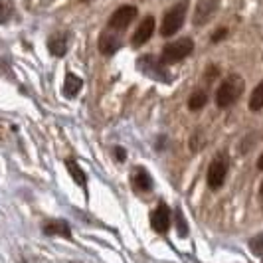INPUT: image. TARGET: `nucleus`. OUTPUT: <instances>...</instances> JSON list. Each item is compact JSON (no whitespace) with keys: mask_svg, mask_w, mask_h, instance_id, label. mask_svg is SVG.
Instances as JSON below:
<instances>
[{"mask_svg":"<svg viewBox=\"0 0 263 263\" xmlns=\"http://www.w3.org/2000/svg\"><path fill=\"white\" fill-rule=\"evenodd\" d=\"M246 89V83H243V78L237 76V73H232L230 78H226L220 87L216 89V105L220 109H226V107L234 105L237 99L241 97V93Z\"/></svg>","mask_w":263,"mask_h":263,"instance_id":"f257e3e1","label":"nucleus"},{"mask_svg":"<svg viewBox=\"0 0 263 263\" xmlns=\"http://www.w3.org/2000/svg\"><path fill=\"white\" fill-rule=\"evenodd\" d=\"M192 52H194V42H192V38L174 40V42H168V44L162 48L160 62H162L164 66L178 64V62H182L184 58H188Z\"/></svg>","mask_w":263,"mask_h":263,"instance_id":"f03ea898","label":"nucleus"},{"mask_svg":"<svg viewBox=\"0 0 263 263\" xmlns=\"http://www.w3.org/2000/svg\"><path fill=\"white\" fill-rule=\"evenodd\" d=\"M186 10H188V2L182 0V2H176L172 8H168L164 12V18H162V26H160V34L164 38H171L174 36L186 20Z\"/></svg>","mask_w":263,"mask_h":263,"instance_id":"7ed1b4c3","label":"nucleus"},{"mask_svg":"<svg viewBox=\"0 0 263 263\" xmlns=\"http://www.w3.org/2000/svg\"><path fill=\"white\" fill-rule=\"evenodd\" d=\"M228 171H230V157H228L226 151H222L220 155H216V158H212L210 166H208L206 180H208L210 190H220L224 186Z\"/></svg>","mask_w":263,"mask_h":263,"instance_id":"20e7f679","label":"nucleus"},{"mask_svg":"<svg viewBox=\"0 0 263 263\" xmlns=\"http://www.w3.org/2000/svg\"><path fill=\"white\" fill-rule=\"evenodd\" d=\"M137 69L141 73H145L146 78L160 81V83H168L171 81L166 66L160 62V58H155V55H141L137 60Z\"/></svg>","mask_w":263,"mask_h":263,"instance_id":"39448f33","label":"nucleus"},{"mask_svg":"<svg viewBox=\"0 0 263 263\" xmlns=\"http://www.w3.org/2000/svg\"><path fill=\"white\" fill-rule=\"evenodd\" d=\"M137 6H131V4H127V6H121L117 8L115 12L111 14V18H109V22H107V28L109 30H115V32H123V30H127V28L133 24V20L137 18Z\"/></svg>","mask_w":263,"mask_h":263,"instance_id":"423d86ee","label":"nucleus"},{"mask_svg":"<svg viewBox=\"0 0 263 263\" xmlns=\"http://www.w3.org/2000/svg\"><path fill=\"white\" fill-rule=\"evenodd\" d=\"M220 8V0H198L196 10L192 16V24L194 26H206L214 18V14Z\"/></svg>","mask_w":263,"mask_h":263,"instance_id":"0eeeda50","label":"nucleus"},{"mask_svg":"<svg viewBox=\"0 0 263 263\" xmlns=\"http://www.w3.org/2000/svg\"><path fill=\"white\" fill-rule=\"evenodd\" d=\"M172 212L168 210V206L164 202H160L157 208L151 214V226L157 234H166L168 232V226H171Z\"/></svg>","mask_w":263,"mask_h":263,"instance_id":"6e6552de","label":"nucleus"},{"mask_svg":"<svg viewBox=\"0 0 263 263\" xmlns=\"http://www.w3.org/2000/svg\"><path fill=\"white\" fill-rule=\"evenodd\" d=\"M153 32H155V18H153V16H145V18L141 20V24L137 26V32L133 34L131 44L135 48L145 46L146 42L151 40V36H153Z\"/></svg>","mask_w":263,"mask_h":263,"instance_id":"1a4fd4ad","label":"nucleus"},{"mask_svg":"<svg viewBox=\"0 0 263 263\" xmlns=\"http://www.w3.org/2000/svg\"><path fill=\"white\" fill-rule=\"evenodd\" d=\"M121 48V36L115 30H103L99 36V52L103 55H113Z\"/></svg>","mask_w":263,"mask_h":263,"instance_id":"9d476101","label":"nucleus"},{"mask_svg":"<svg viewBox=\"0 0 263 263\" xmlns=\"http://www.w3.org/2000/svg\"><path fill=\"white\" fill-rule=\"evenodd\" d=\"M131 184H133V190L139 192V194L148 192V190H153V176L146 172V168L137 166L131 174Z\"/></svg>","mask_w":263,"mask_h":263,"instance_id":"9b49d317","label":"nucleus"},{"mask_svg":"<svg viewBox=\"0 0 263 263\" xmlns=\"http://www.w3.org/2000/svg\"><path fill=\"white\" fill-rule=\"evenodd\" d=\"M42 232H44V236H60L71 239V228L66 220H48L42 224Z\"/></svg>","mask_w":263,"mask_h":263,"instance_id":"f8f14e48","label":"nucleus"},{"mask_svg":"<svg viewBox=\"0 0 263 263\" xmlns=\"http://www.w3.org/2000/svg\"><path fill=\"white\" fill-rule=\"evenodd\" d=\"M67 40H69V34H66V32L52 34L48 38V50H50V53L55 55V58H64L67 53Z\"/></svg>","mask_w":263,"mask_h":263,"instance_id":"ddd939ff","label":"nucleus"},{"mask_svg":"<svg viewBox=\"0 0 263 263\" xmlns=\"http://www.w3.org/2000/svg\"><path fill=\"white\" fill-rule=\"evenodd\" d=\"M66 168L67 172H69V176L73 178V182L81 188V190H85L87 188V174H85V171L79 166L78 160H73V158H67L66 160Z\"/></svg>","mask_w":263,"mask_h":263,"instance_id":"4468645a","label":"nucleus"},{"mask_svg":"<svg viewBox=\"0 0 263 263\" xmlns=\"http://www.w3.org/2000/svg\"><path fill=\"white\" fill-rule=\"evenodd\" d=\"M81 87H83L81 78L76 76V73H71V71H67L66 79H64V95H66L67 99H73V97H78L79 95Z\"/></svg>","mask_w":263,"mask_h":263,"instance_id":"2eb2a0df","label":"nucleus"},{"mask_svg":"<svg viewBox=\"0 0 263 263\" xmlns=\"http://www.w3.org/2000/svg\"><path fill=\"white\" fill-rule=\"evenodd\" d=\"M208 103V93L204 91V89H198L190 95V99H188V109L190 111H200V109H204V105Z\"/></svg>","mask_w":263,"mask_h":263,"instance_id":"dca6fc26","label":"nucleus"},{"mask_svg":"<svg viewBox=\"0 0 263 263\" xmlns=\"http://www.w3.org/2000/svg\"><path fill=\"white\" fill-rule=\"evenodd\" d=\"M261 107H263V81H259L250 97V109L251 111H259Z\"/></svg>","mask_w":263,"mask_h":263,"instance_id":"f3484780","label":"nucleus"},{"mask_svg":"<svg viewBox=\"0 0 263 263\" xmlns=\"http://www.w3.org/2000/svg\"><path fill=\"white\" fill-rule=\"evenodd\" d=\"M174 222H176V232L180 237H186L190 232H188V222L184 220V214L180 208H174Z\"/></svg>","mask_w":263,"mask_h":263,"instance_id":"a211bd4d","label":"nucleus"},{"mask_svg":"<svg viewBox=\"0 0 263 263\" xmlns=\"http://www.w3.org/2000/svg\"><path fill=\"white\" fill-rule=\"evenodd\" d=\"M14 16V2L12 0H0V24L10 22Z\"/></svg>","mask_w":263,"mask_h":263,"instance_id":"6ab92c4d","label":"nucleus"},{"mask_svg":"<svg viewBox=\"0 0 263 263\" xmlns=\"http://www.w3.org/2000/svg\"><path fill=\"white\" fill-rule=\"evenodd\" d=\"M250 250L253 255H257V257H261L263 259V234H257V236H253L250 239Z\"/></svg>","mask_w":263,"mask_h":263,"instance_id":"aec40b11","label":"nucleus"},{"mask_svg":"<svg viewBox=\"0 0 263 263\" xmlns=\"http://www.w3.org/2000/svg\"><path fill=\"white\" fill-rule=\"evenodd\" d=\"M204 145H206V141H204V133L196 129L194 135L190 137V148H192V151H198V148H202Z\"/></svg>","mask_w":263,"mask_h":263,"instance_id":"412c9836","label":"nucleus"},{"mask_svg":"<svg viewBox=\"0 0 263 263\" xmlns=\"http://www.w3.org/2000/svg\"><path fill=\"white\" fill-rule=\"evenodd\" d=\"M228 34H230V30L228 28H218L214 34H212V44H218V42H222V40L228 38Z\"/></svg>","mask_w":263,"mask_h":263,"instance_id":"4be33fe9","label":"nucleus"},{"mask_svg":"<svg viewBox=\"0 0 263 263\" xmlns=\"http://www.w3.org/2000/svg\"><path fill=\"white\" fill-rule=\"evenodd\" d=\"M113 157H115L117 162H125V160H127V151H125L123 146H115V148H113Z\"/></svg>","mask_w":263,"mask_h":263,"instance_id":"5701e85b","label":"nucleus"},{"mask_svg":"<svg viewBox=\"0 0 263 263\" xmlns=\"http://www.w3.org/2000/svg\"><path fill=\"white\" fill-rule=\"evenodd\" d=\"M206 73H208V76H206V81H208V83H212V81H214V78H218V67L210 66L208 69H206Z\"/></svg>","mask_w":263,"mask_h":263,"instance_id":"b1692460","label":"nucleus"},{"mask_svg":"<svg viewBox=\"0 0 263 263\" xmlns=\"http://www.w3.org/2000/svg\"><path fill=\"white\" fill-rule=\"evenodd\" d=\"M164 145H166V137H164V135H158V139H157V151H164Z\"/></svg>","mask_w":263,"mask_h":263,"instance_id":"393cba45","label":"nucleus"},{"mask_svg":"<svg viewBox=\"0 0 263 263\" xmlns=\"http://www.w3.org/2000/svg\"><path fill=\"white\" fill-rule=\"evenodd\" d=\"M257 168H259V171H263V153H261V157L257 158Z\"/></svg>","mask_w":263,"mask_h":263,"instance_id":"a878e982","label":"nucleus"},{"mask_svg":"<svg viewBox=\"0 0 263 263\" xmlns=\"http://www.w3.org/2000/svg\"><path fill=\"white\" fill-rule=\"evenodd\" d=\"M259 196H261V200H263V182H261V188H259Z\"/></svg>","mask_w":263,"mask_h":263,"instance_id":"bb28decb","label":"nucleus"},{"mask_svg":"<svg viewBox=\"0 0 263 263\" xmlns=\"http://www.w3.org/2000/svg\"><path fill=\"white\" fill-rule=\"evenodd\" d=\"M79 2H89V0H79Z\"/></svg>","mask_w":263,"mask_h":263,"instance_id":"cd10ccee","label":"nucleus"},{"mask_svg":"<svg viewBox=\"0 0 263 263\" xmlns=\"http://www.w3.org/2000/svg\"><path fill=\"white\" fill-rule=\"evenodd\" d=\"M76 263H79V261H76Z\"/></svg>","mask_w":263,"mask_h":263,"instance_id":"c85d7f7f","label":"nucleus"}]
</instances>
